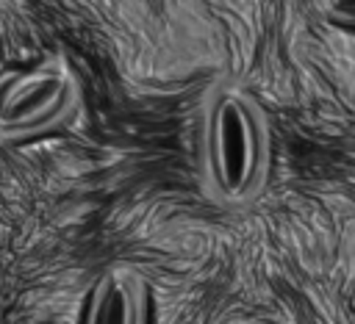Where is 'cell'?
I'll use <instances>...</instances> for the list:
<instances>
[{"instance_id": "4", "label": "cell", "mask_w": 355, "mask_h": 324, "mask_svg": "<svg viewBox=\"0 0 355 324\" xmlns=\"http://www.w3.org/2000/svg\"><path fill=\"white\" fill-rule=\"evenodd\" d=\"M319 14L344 30H355V0H316Z\"/></svg>"}, {"instance_id": "1", "label": "cell", "mask_w": 355, "mask_h": 324, "mask_svg": "<svg viewBox=\"0 0 355 324\" xmlns=\"http://www.w3.org/2000/svg\"><path fill=\"white\" fill-rule=\"evenodd\" d=\"M272 166L269 122L255 97L236 83H216L200 125L205 194L225 208H244L263 191Z\"/></svg>"}, {"instance_id": "2", "label": "cell", "mask_w": 355, "mask_h": 324, "mask_svg": "<svg viewBox=\"0 0 355 324\" xmlns=\"http://www.w3.org/2000/svg\"><path fill=\"white\" fill-rule=\"evenodd\" d=\"M80 102V86L64 58H47L8 80L0 102V136L28 141L72 119Z\"/></svg>"}, {"instance_id": "3", "label": "cell", "mask_w": 355, "mask_h": 324, "mask_svg": "<svg viewBox=\"0 0 355 324\" xmlns=\"http://www.w3.org/2000/svg\"><path fill=\"white\" fill-rule=\"evenodd\" d=\"M83 321H144L147 318V285L136 271L108 269L83 296Z\"/></svg>"}]
</instances>
